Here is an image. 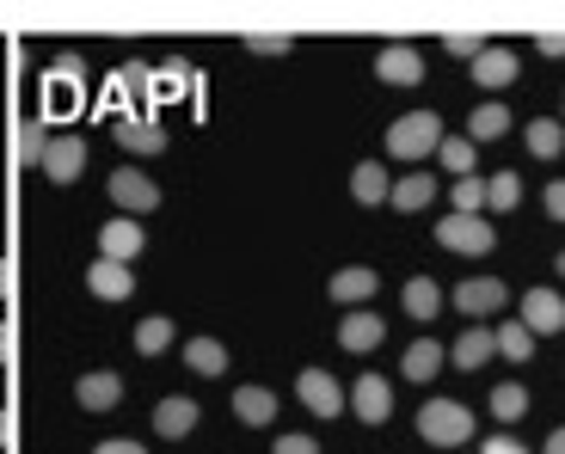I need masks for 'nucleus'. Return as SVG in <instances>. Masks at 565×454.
Segmentation results:
<instances>
[{
    "label": "nucleus",
    "instance_id": "f03ea898",
    "mask_svg": "<svg viewBox=\"0 0 565 454\" xmlns=\"http://www.w3.org/2000/svg\"><path fill=\"white\" fill-rule=\"evenodd\" d=\"M418 436L430 448H467L473 442V412L461 399H430V406H418Z\"/></svg>",
    "mask_w": 565,
    "mask_h": 454
},
{
    "label": "nucleus",
    "instance_id": "37998d69",
    "mask_svg": "<svg viewBox=\"0 0 565 454\" xmlns=\"http://www.w3.org/2000/svg\"><path fill=\"white\" fill-rule=\"evenodd\" d=\"M541 454H565V424H559V430H553V436H547V448H541Z\"/></svg>",
    "mask_w": 565,
    "mask_h": 454
},
{
    "label": "nucleus",
    "instance_id": "39448f33",
    "mask_svg": "<svg viewBox=\"0 0 565 454\" xmlns=\"http://www.w3.org/2000/svg\"><path fill=\"white\" fill-rule=\"evenodd\" d=\"M296 393H301V406H308L313 418H339L344 412V387L332 381L326 369H301L296 375Z\"/></svg>",
    "mask_w": 565,
    "mask_h": 454
},
{
    "label": "nucleus",
    "instance_id": "6ab92c4d",
    "mask_svg": "<svg viewBox=\"0 0 565 454\" xmlns=\"http://www.w3.org/2000/svg\"><path fill=\"white\" fill-rule=\"evenodd\" d=\"M516 68H523V62H516V50H498V43H486L480 56H473V80H480L486 93L510 86V80H516Z\"/></svg>",
    "mask_w": 565,
    "mask_h": 454
},
{
    "label": "nucleus",
    "instance_id": "7ed1b4c3",
    "mask_svg": "<svg viewBox=\"0 0 565 454\" xmlns=\"http://www.w3.org/2000/svg\"><path fill=\"white\" fill-rule=\"evenodd\" d=\"M437 246H449V252H461V258H486L498 246V234H492L486 215H443V221H437Z\"/></svg>",
    "mask_w": 565,
    "mask_h": 454
},
{
    "label": "nucleus",
    "instance_id": "bb28decb",
    "mask_svg": "<svg viewBox=\"0 0 565 454\" xmlns=\"http://www.w3.org/2000/svg\"><path fill=\"white\" fill-rule=\"evenodd\" d=\"M234 418H241V424H270V418H277V393H270V387H241V393H234Z\"/></svg>",
    "mask_w": 565,
    "mask_h": 454
},
{
    "label": "nucleus",
    "instance_id": "c85d7f7f",
    "mask_svg": "<svg viewBox=\"0 0 565 454\" xmlns=\"http://www.w3.org/2000/svg\"><path fill=\"white\" fill-rule=\"evenodd\" d=\"M498 356H510V363H529V356H535V332H529L523 320H504V326H498Z\"/></svg>",
    "mask_w": 565,
    "mask_h": 454
},
{
    "label": "nucleus",
    "instance_id": "79ce46f5",
    "mask_svg": "<svg viewBox=\"0 0 565 454\" xmlns=\"http://www.w3.org/2000/svg\"><path fill=\"white\" fill-rule=\"evenodd\" d=\"M179 86H184V74H179V68H167V74H160V80H154V99H172Z\"/></svg>",
    "mask_w": 565,
    "mask_h": 454
},
{
    "label": "nucleus",
    "instance_id": "c9c22d12",
    "mask_svg": "<svg viewBox=\"0 0 565 454\" xmlns=\"http://www.w3.org/2000/svg\"><path fill=\"white\" fill-rule=\"evenodd\" d=\"M443 43H449L455 56H480V50H486V37H480V31H449Z\"/></svg>",
    "mask_w": 565,
    "mask_h": 454
},
{
    "label": "nucleus",
    "instance_id": "a18cd8bd",
    "mask_svg": "<svg viewBox=\"0 0 565 454\" xmlns=\"http://www.w3.org/2000/svg\"><path fill=\"white\" fill-rule=\"evenodd\" d=\"M7 350H13V326L0 320V363H7Z\"/></svg>",
    "mask_w": 565,
    "mask_h": 454
},
{
    "label": "nucleus",
    "instance_id": "9d476101",
    "mask_svg": "<svg viewBox=\"0 0 565 454\" xmlns=\"http://www.w3.org/2000/svg\"><path fill=\"white\" fill-rule=\"evenodd\" d=\"M351 412L363 418V424H387V418H394V387H387L382 375H363V381L351 387Z\"/></svg>",
    "mask_w": 565,
    "mask_h": 454
},
{
    "label": "nucleus",
    "instance_id": "ddd939ff",
    "mask_svg": "<svg viewBox=\"0 0 565 454\" xmlns=\"http://www.w3.org/2000/svg\"><path fill=\"white\" fill-rule=\"evenodd\" d=\"M375 74H382L387 86H418L424 80V56L412 50V43H387L382 56H375Z\"/></svg>",
    "mask_w": 565,
    "mask_h": 454
},
{
    "label": "nucleus",
    "instance_id": "b1692460",
    "mask_svg": "<svg viewBox=\"0 0 565 454\" xmlns=\"http://www.w3.org/2000/svg\"><path fill=\"white\" fill-rule=\"evenodd\" d=\"M399 307H406L412 320H437V313H443V289L430 283V277H412V283L399 289Z\"/></svg>",
    "mask_w": 565,
    "mask_h": 454
},
{
    "label": "nucleus",
    "instance_id": "4be33fe9",
    "mask_svg": "<svg viewBox=\"0 0 565 454\" xmlns=\"http://www.w3.org/2000/svg\"><path fill=\"white\" fill-rule=\"evenodd\" d=\"M486 406H492L498 424H523L535 399H529V387H523V381H504V387H492V399H486Z\"/></svg>",
    "mask_w": 565,
    "mask_h": 454
},
{
    "label": "nucleus",
    "instance_id": "6e6552de",
    "mask_svg": "<svg viewBox=\"0 0 565 454\" xmlns=\"http://www.w3.org/2000/svg\"><path fill=\"white\" fill-rule=\"evenodd\" d=\"M141 246H148V234H141L136 215H117V221L99 227V258H117V264H129V258H141Z\"/></svg>",
    "mask_w": 565,
    "mask_h": 454
},
{
    "label": "nucleus",
    "instance_id": "4468645a",
    "mask_svg": "<svg viewBox=\"0 0 565 454\" xmlns=\"http://www.w3.org/2000/svg\"><path fill=\"white\" fill-rule=\"evenodd\" d=\"M375 289H382V277H375L369 264H351V270H332L326 295L339 301V307H356V301H375Z\"/></svg>",
    "mask_w": 565,
    "mask_h": 454
},
{
    "label": "nucleus",
    "instance_id": "2eb2a0df",
    "mask_svg": "<svg viewBox=\"0 0 565 454\" xmlns=\"http://www.w3.org/2000/svg\"><path fill=\"white\" fill-rule=\"evenodd\" d=\"M455 307H461L467 320H486V313L504 307V283H498V277H467V283L455 289Z\"/></svg>",
    "mask_w": 565,
    "mask_h": 454
},
{
    "label": "nucleus",
    "instance_id": "393cba45",
    "mask_svg": "<svg viewBox=\"0 0 565 454\" xmlns=\"http://www.w3.org/2000/svg\"><path fill=\"white\" fill-rule=\"evenodd\" d=\"M387 191H394V179H387L382 160H363V166L351 172V197L356 203H387Z\"/></svg>",
    "mask_w": 565,
    "mask_h": 454
},
{
    "label": "nucleus",
    "instance_id": "412c9836",
    "mask_svg": "<svg viewBox=\"0 0 565 454\" xmlns=\"http://www.w3.org/2000/svg\"><path fill=\"white\" fill-rule=\"evenodd\" d=\"M523 142H529V154H535V160H559L565 154V123H559V117H535V123L523 129Z\"/></svg>",
    "mask_w": 565,
    "mask_h": 454
},
{
    "label": "nucleus",
    "instance_id": "a19ab883",
    "mask_svg": "<svg viewBox=\"0 0 565 454\" xmlns=\"http://www.w3.org/2000/svg\"><path fill=\"white\" fill-rule=\"evenodd\" d=\"M93 454H148V448H141V442H129V436H111V442H99Z\"/></svg>",
    "mask_w": 565,
    "mask_h": 454
},
{
    "label": "nucleus",
    "instance_id": "7c9ffc66",
    "mask_svg": "<svg viewBox=\"0 0 565 454\" xmlns=\"http://www.w3.org/2000/svg\"><path fill=\"white\" fill-rule=\"evenodd\" d=\"M437 160L443 166L455 172V179H467V172H473V160H480V148L467 142V136H443V148H437Z\"/></svg>",
    "mask_w": 565,
    "mask_h": 454
},
{
    "label": "nucleus",
    "instance_id": "f257e3e1",
    "mask_svg": "<svg viewBox=\"0 0 565 454\" xmlns=\"http://www.w3.org/2000/svg\"><path fill=\"white\" fill-rule=\"evenodd\" d=\"M437 148H443V117L437 111H406V117L387 123V154L394 160H412V166H418V160H430Z\"/></svg>",
    "mask_w": 565,
    "mask_h": 454
},
{
    "label": "nucleus",
    "instance_id": "20e7f679",
    "mask_svg": "<svg viewBox=\"0 0 565 454\" xmlns=\"http://www.w3.org/2000/svg\"><path fill=\"white\" fill-rule=\"evenodd\" d=\"M111 203L129 209V215H148V209H160V185L148 179V172H136V166H117L111 172Z\"/></svg>",
    "mask_w": 565,
    "mask_h": 454
},
{
    "label": "nucleus",
    "instance_id": "1a4fd4ad",
    "mask_svg": "<svg viewBox=\"0 0 565 454\" xmlns=\"http://www.w3.org/2000/svg\"><path fill=\"white\" fill-rule=\"evenodd\" d=\"M86 289L99 301H129L136 295V270L117 264V258H93V264H86Z\"/></svg>",
    "mask_w": 565,
    "mask_h": 454
},
{
    "label": "nucleus",
    "instance_id": "72a5a7b5",
    "mask_svg": "<svg viewBox=\"0 0 565 454\" xmlns=\"http://www.w3.org/2000/svg\"><path fill=\"white\" fill-rule=\"evenodd\" d=\"M43 154H50V129L19 123V166H43Z\"/></svg>",
    "mask_w": 565,
    "mask_h": 454
},
{
    "label": "nucleus",
    "instance_id": "f8f14e48",
    "mask_svg": "<svg viewBox=\"0 0 565 454\" xmlns=\"http://www.w3.org/2000/svg\"><path fill=\"white\" fill-rule=\"evenodd\" d=\"M492 356H498V332H492V326H467L461 338H455L449 363H455V369H461V375H473V369H486Z\"/></svg>",
    "mask_w": 565,
    "mask_h": 454
},
{
    "label": "nucleus",
    "instance_id": "cd10ccee",
    "mask_svg": "<svg viewBox=\"0 0 565 454\" xmlns=\"http://www.w3.org/2000/svg\"><path fill=\"white\" fill-rule=\"evenodd\" d=\"M184 363H191L198 375H222L227 363H234V356H227V344H222V338H191V344H184Z\"/></svg>",
    "mask_w": 565,
    "mask_h": 454
},
{
    "label": "nucleus",
    "instance_id": "dca6fc26",
    "mask_svg": "<svg viewBox=\"0 0 565 454\" xmlns=\"http://www.w3.org/2000/svg\"><path fill=\"white\" fill-rule=\"evenodd\" d=\"M198 418H203V406H198V399H184V393H172V399H160V406H154V430L167 442L191 436V430H198Z\"/></svg>",
    "mask_w": 565,
    "mask_h": 454
},
{
    "label": "nucleus",
    "instance_id": "c03bdc74",
    "mask_svg": "<svg viewBox=\"0 0 565 454\" xmlns=\"http://www.w3.org/2000/svg\"><path fill=\"white\" fill-rule=\"evenodd\" d=\"M7 289H13V264L0 258V301H7Z\"/></svg>",
    "mask_w": 565,
    "mask_h": 454
},
{
    "label": "nucleus",
    "instance_id": "ea45409f",
    "mask_svg": "<svg viewBox=\"0 0 565 454\" xmlns=\"http://www.w3.org/2000/svg\"><path fill=\"white\" fill-rule=\"evenodd\" d=\"M535 50H541V56H565V31H541Z\"/></svg>",
    "mask_w": 565,
    "mask_h": 454
},
{
    "label": "nucleus",
    "instance_id": "5701e85b",
    "mask_svg": "<svg viewBox=\"0 0 565 454\" xmlns=\"http://www.w3.org/2000/svg\"><path fill=\"white\" fill-rule=\"evenodd\" d=\"M443 356H449V350H443L437 338H418L406 356H399V375H406V381H430V375L443 369Z\"/></svg>",
    "mask_w": 565,
    "mask_h": 454
},
{
    "label": "nucleus",
    "instance_id": "e433bc0d",
    "mask_svg": "<svg viewBox=\"0 0 565 454\" xmlns=\"http://www.w3.org/2000/svg\"><path fill=\"white\" fill-rule=\"evenodd\" d=\"M541 203H547V215H553V221H565V179H553V185L541 191Z\"/></svg>",
    "mask_w": 565,
    "mask_h": 454
},
{
    "label": "nucleus",
    "instance_id": "423d86ee",
    "mask_svg": "<svg viewBox=\"0 0 565 454\" xmlns=\"http://www.w3.org/2000/svg\"><path fill=\"white\" fill-rule=\"evenodd\" d=\"M535 338H553V332H565V301L553 295V289H529L523 295V313H516Z\"/></svg>",
    "mask_w": 565,
    "mask_h": 454
},
{
    "label": "nucleus",
    "instance_id": "0eeeda50",
    "mask_svg": "<svg viewBox=\"0 0 565 454\" xmlns=\"http://www.w3.org/2000/svg\"><path fill=\"white\" fill-rule=\"evenodd\" d=\"M86 172V148H81V136H50V154H43V179L50 185H74Z\"/></svg>",
    "mask_w": 565,
    "mask_h": 454
},
{
    "label": "nucleus",
    "instance_id": "aec40b11",
    "mask_svg": "<svg viewBox=\"0 0 565 454\" xmlns=\"http://www.w3.org/2000/svg\"><path fill=\"white\" fill-rule=\"evenodd\" d=\"M430 197H437V179H430V172H406V179H394V191H387V203L406 209V215H418Z\"/></svg>",
    "mask_w": 565,
    "mask_h": 454
},
{
    "label": "nucleus",
    "instance_id": "2f4dec72",
    "mask_svg": "<svg viewBox=\"0 0 565 454\" xmlns=\"http://www.w3.org/2000/svg\"><path fill=\"white\" fill-rule=\"evenodd\" d=\"M449 203H455V215H480V209H486V179H480V172H467V179H455Z\"/></svg>",
    "mask_w": 565,
    "mask_h": 454
},
{
    "label": "nucleus",
    "instance_id": "a211bd4d",
    "mask_svg": "<svg viewBox=\"0 0 565 454\" xmlns=\"http://www.w3.org/2000/svg\"><path fill=\"white\" fill-rule=\"evenodd\" d=\"M117 148H129V154H167V129L154 117H117Z\"/></svg>",
    "mask_w": 565,
    "mask_h": 454
},
{
    "label": "nucleus",
    "instance_id": "f3484780",
    "mask_svg": "<svg viewBox=\"0 0 565 454\" xmlns=\"http://www.w3.org/2000/svg\"><path fill=\"white\" fill-rule=\"evenodd\" d=\"M74 399H81L86 412H111V406H124V375H111V369H93V375H81V387H74Z\"/></svg>",
    "mask_w": 565,
    "mask_h": 454
},
{
    "label": "nucleus",
    "instance_id": "de8ad7c7",
    "mask_svg": "<svg viewBox=\"0 0 565 454\" xmlns=\"http://www.w3.org/2000/svg\"><path fill=\"white\" fill-rule=\"evenodd\" d=\"M553 264H559V277H565V252H559V258H553Z\"/></svg>",
    "mask_w": 565,
    "mask_h": 454
},
{
    "label": "nucleus",
    "instance_id": "c756f323",
    "mask_svg": "<svg viewBox=\"0 0 565 454\" xmlns=\"http://www.w3.org/2000/svg\"><path fill=\"white\" fill-rule=\"evenodd\" d=\"M523 203V179L516 172H492L486 179V209H516Z\"/></svg>",
    "mask_w": 565,
    "mask_h": 454
},
{
    "label": "nucleus",
    "instance_id": "f704fd0d",
    "mask_svg": "<svg viewBox=\"0 0 565 454\" xmlns=\"http://www.w3.org/2000/svg\"><path fill=\"white\" fill-rule=\"evenodd\" d=\"M246 50H253V56H289V50H296V37H289V31H253V37H246Z\"/></svg>",
    "mask_w": 565,
    "mask_h": 454
},
{
    "label": "nucleus",
    "instance_id": "a878e982",
    "mask_svg": "<svg viewBox=\"0 0 565 454\" xmlns=\"http://www.w3.org/2000/svg\"><path fill=\"white\" fill-rule=\"evenodd\" d=\"M498 136H510V111H504V105H492V99H486L480 111L467 117V142L480 148V142H498Z\"/></svg>",
    "mask_w": 565,
    "mask_h": 454
},
{
    "label": "nucleus",
    "instance_id": "58836bf2",
    "mask_svg": "<svg viewBox=\"0 0 565 454\" xmlns=\"http://www.w3.org/2000/svg\"><path fill=\"white\" fill-rule=\"evenodd\" d=\"M277 454H320L313 436H277Z\"/></svg>",
    "mask_w": 565,
    "mask_h": 454
},
{
    "label": "nucleus",
    "instance_id": "4c0bfd02",
    "mask_svg": "<svg viewBox=\"0 0 565 454\" xmlns=\"http://www.w3.org/2000/svg\"><path fill=\"white\" fill-rule=\"evenodd\" d=\"M480 454H529V448H523L516 436H510V430H498V436H486V448H480Z\"/></svg>",
    "mask_w": 565,
    "mask_h": 454
},
{
    "label": "nucleus",
    "instance_id": "9b49d317",
    "mask_svg": "<svg viewBox=\"0 0 565 454\" xmlns=\"http://www.w3.org/2000/svg\"><path fill=\"white\" fill-rule=\"evenodd\" d=\"M382 338H387L382 313H369V307H351V313H344V320H339V344H344V350H356V356H369V350H375V344H382Z\"/></svg>",
    "mask_w": 565,
    "mask_h": 454
},
{
    "label": "nucleus",
    "instance_id": "49530a36",
    "mask_svg": "<svg viewBox=\"0 0 565 454\" xmlns=\"http://www.w3.org/2000/svg\"><path fill=\"white\" fill-rule=\"evenodd\" d=\"M7 442H13V418L0 412V448H7Z\"/></svg>",
    "mask_w": 565,
    "mask_h": 454
},
{
    "label": "nucleus",
    "instance_id": "473e14b6",
    "mask_svg": "<svg viewBox=\"0 0 565 454\" xmlns=\"http://www.w3.org/2000/svg\"><path fill=\"white\" fill-rule=\"evenodd\" d=\"M136 350H141V356L172 350V320H160V313H154V320H141V326H136Z\"/></svg>",
    "mask_w": 565,
    "mask_h": 454
}]
</instances>
